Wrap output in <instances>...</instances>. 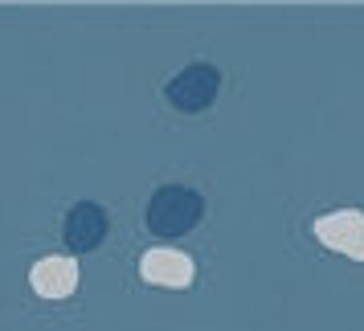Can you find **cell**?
<instances>
[{"instance_id":"8992f818","label":"cell","mask_w":364,"mask_h":331,"mask_svg":"<svg viewBox=\"0 0 364 331\" xmlns=\"http://www.w3.org/2000/svg\"><path fill=\"white\" fill-rule=\"evenodd\" d=\"M107 237V213L95 200H78L66 217V246L70 249H95Z\"/></svg>"},{"instance_id":"6da1fadb","label":"cell","mask_w":364,"mask_h":331,"mask_svg":"<svg viewBox=\"0 0 364 331\" xmlns=\"http://www.w3.org/2000/svg\"><path fill=\"white\" fill-rule=\"evenodd\" d=\"M200 217H205L200 192L184 188V184H168V188H160L148 205V229L156 233V237H184Z\"/></svg>"},{"instance_id":"277c9868","label":"cell","mask_w":364,"mask_h":331,"mask_svg":"<svg viewBox=\"0 0 364 331\" xmlns=\"http://www.w3.org/2000/svg\"><path fill=\"white\" fill-rule=\"evenodd\" d=\"M139 274H144V282H151V286L184 291V286H193V278H197V266H193V258L181 254V249H148L144 262H139Z\"/></svg>"},{"instance_id":"3957f363","label":"cell","mask_w":364,"mask_h":331,"mask_svg":"<svg viewBox=\"0 0 364 331\" xmlns=\"http://www.w3.org/2000/svg\"><path fill=\"white\" fill-rule=\"evenodd\" d=\"M311 229L328 249L344 254L352 262H364V213L360 209H336V213L319 217Z\"/></svg>"},{"instance_id":"7a4b0ae2","label":"cell","mask_w":364,"mask_h":331,"mask_svg":"<svg viewBox=\"0 0 364 331\" xmlns=\"http://www.w3.org/2000/svg\"><path fill=\"white\" fill-rule=\"evenodd\" d=\"M217 90H221V74H217V66H205V62L181 70V74L164 86L168 102H172L176 111H184V115L205 111V107L217 99Z\"/></svg>"},{"instance_id":"5b68a950","label":"cell","mask_w":364,"mask_h":331,"mask_svg":"<svg viewBox=\"0 0 364 331\" xmlns=\"http://www.w3.org/2000/svg\"><path fill=\"white\" fill-rule=\"evenodd\" d=\"M29 282H33V291L41 298H70L78 291V262L74 258H62V254L41 258L29 270Z\"/></svg>"}]
</instances>
